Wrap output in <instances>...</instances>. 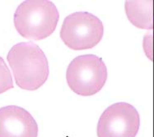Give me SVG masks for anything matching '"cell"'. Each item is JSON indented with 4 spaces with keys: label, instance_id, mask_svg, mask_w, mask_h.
Returning a JSON list of instances; mask_svg holds the SVG:
<instances>
[{
    "label": "cell",
    "instance_id": "obj_1",
    "mask_svg": "<svg viewBox=\"0 0 154 137\" xmlns=\"http://www.w3.org/2000/svg\"><path fill=\"white\" fill-rule=\"evenodd\" d=\"M17 86L22 90L36 91L47 81L49 62L44 52L32 42L15 44L7 56Z\"/></svg>",
    "mask_w": 154,
    "mask_h": 137
},
{
    "label": "cell",
    "instance_id": "obj_2",
    "mask_svg": "<svg viewBox=\"0 0 154 137\" xmlns=\"http://www.w3.org/2000/svg\"><path fill=\"white\" fill-rule=\"evenodd\" d=\"M59 19V11L54 3L29 0L17 7L13 22L21 36L32 40H41L53 34Z\"/></svg>",
    "mask_w": 154,
    "mask_h": 137
},
{
    "label": "cell",
    "instance_id": "obj_3",
    "mask_svg": "<svg viewBox=\"0 0 154 137\" xmlns=\"http://www.w3.org/2000/svg\"><path fill=\"white\" fill-rule=\"evenodd\" d=\"M66 79L69 88L77 94L94 95L106 82V66L102 58L97 55H81L69 63Z\"/></svg>",
    "mask_w": 154,
    "mask_h": 137
},
{
    "label": "cell",
    "instance_id": "obj_4",
    "mask_svg": "<svg viewBox=\"0 0 154 137\" xmlns=\"http://www.w3.org/2000/svg\"><path fill=\"white\" fill-rule=\"evenodd\" d=\"M104 26L100 19L88 12H78L64 19L60 37L72 50H84L97 46L102 40Z\"/></svg>",
    "mask_w": 154,
    "mask_h": 137
},
{
    "label": "cell",
    "instance_id": "obj_5",
    "mask_svg": "<svg viewBox=\"0 0 154 137\" xmlns=\"http://www.w3.org/2000/svg\"><path fill=\"white\" fill-rule=\"evenodd\" d=\"M140 126V117L134 107L128 103H114L100 117L98 137H136Z\"/></svg>",
    "mask_w": 154,
    "mask_h": 137
},
{
    "label": "cell",
    "instance_id": "obj_6",
    "mask_svg": "<svg viewBox=\"0 0 154 137\" xmlns=\"http://www.w3.org/2000/svg\"><path fill=\"white\" fill-rule=\"evenodd\" d=\"M37 136V123L26 109L14 105L0 109V137Z\"/></svg>",
    "mask_w": 154,
    "mask_h": 137
},
{
    "label": "cell",
    "instance_id": "obj_7",
    "mask_svg": "<svg viewBox=\"0 0 154 137\" xmlns=\"http://www.w3.org/2000/svg\"><path fill=\"white\" fill-rule=\"evenodd\" d=\"M125 13L129 22L139 29L152 30L153 2L152 1H126Z\"/></svg>",
    "mask_w": 154,
    "mask_h": 137
},
{
    "label": "cell",
    "instance_id": "obj_8",
    "mask_svg": "<svg viewBox=\"0 0 154 137\" xmlns=\"http://www.w3.org/2000/svg\"><path fill=\"white\" fill-rule=\"evenodd\" d=\"M13 88V82L11 72L3 58L0 57V94L4 93Z\"/></svg>",
    "mask_w": 154,
    "mask_h": 137
},
{
    "label": "cell",
    "instance_id": "obj_9",
    "mask_svg": "<svg viewBox=\"0 0 154 137\" xmlns=\"http://www.w3.org/2000/svg\"><path fill=\"white\" fill-rule=\"evenodd\" d=\"M152 31H153V34H154V20H153V26H152Z\"/></svg>",
    "mask_w": 154,
    "mask_h": 137
}]
</instances>
